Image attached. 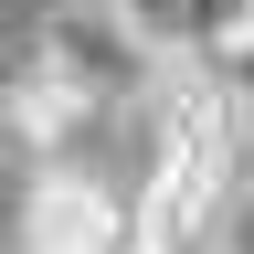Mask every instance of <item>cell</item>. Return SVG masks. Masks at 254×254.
Instances as JSON below:
<instances>
[{
  "label": "cell",
  "mask_w": 254,
  "mask_h": 254,
  "mask_svg": "<svg viewBox=\"0 0 254 254\" xmlns=\"http://www.w3.org/2000/svg\"><path fill=\"white\" fill-rule=\"evenodd\" d=\"M21 64H32V74H53L85 117H127V106L159 85V53L106 11V0H64V11H43V21H32V43H21Z\"/></svg>",
  "instance_id": "cell-1"
},
{
  "label": "cell",
  "mask_w": 254,
  "mask_h": 254,
  "mask_svg": "<svg viewBox=\"0 0 254 254\" xmlns=\"http://www.w3.org/2000/svg\"><path fill=\"white\" fill-rule=\"evenodd\" d=\"M106 11H117L127 32H138V43H148L159 64H170V32H180V0H106Z\"/></svg>",
  "instance_id": "cell-4"
},
{
  "label": "cell",
  "mask_w": 254,
  "mask_h": 254,
  "mask_svg": "<svg viewBox=\"0 0 254 254\" xmlns=\"http://www.w3.org/2000/svg\"><path fill=\"white\" fill-rule=\"evenodd\" d=\"M11 254H138L127 233V190L85 159H53V170L21 180V212H11Z\"/></svg>",
  "instance_id": "cell-2"
},
{
  "label": "cell",
  "mask_w": 254,
  "mask_h": 254,
  "mask_svg": "<svg viewBox=\"0 0 254 254\" xmlns=\"http://www.w3.org/2000/svg\"><path fill=\"white\" fill-rule=\"evenodd\" d=\"M233 180H244V190H254V117H244V127H233Z\"/></svg>",
  "instance_id": "cell-5"
},
{
  "label": "cell",
  "mask_w": 254,
  "mask_h": 254,
  "mask_svg": "<svg viewBox=\"0 0 254 254\" xmlns=\"http://www.w3.org/2000/svg\"><path fill=\"white\" fill-rule=\"evenodd\" d=\"M244 43H254V11H244Z\"/></svg>",
  "instance_id": "cell-6"
},
{
  "label": "cell",
  "mask_w": 254,
  "mask_h": 254,
  "mask_svg": "<svg viewBox=\"0 0 254 254\" xmlns=\"http://www.w3.org/2000/svg\"><path fill=\"white\" fill-rule=\"evenodd\" d=\"M244 11H254V0H180L170 64H201V53H222V43H244Z\"/></svg>",
  "instance_id": "cell-3"
}]
</instances>
